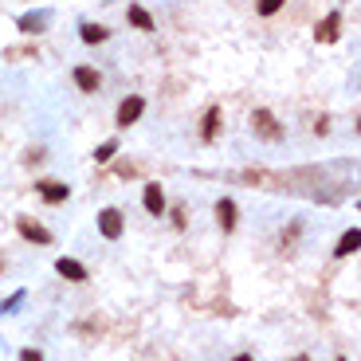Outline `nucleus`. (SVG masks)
<instances>
[{"label": "nucleus", "instance_id": "nucleus-1", "mask_svg": "<svg viewBox=\"0 0 361 361\" xmlns=\"http://www.w3.org/2000/svg\"><path fill=\"white\" fill-rule=\"evenodd\" d=\"M252 130H255V138H263V142H283V126H279V118L271 114V110H263V107L252 110Z\"/></svg>", "mask_w": 361, "mask_h": 361}, {"label": "nucleus", "instance_id": "nucleus-2", "mask_svg": "<svg viewBox=\"0 0 361 361\" xmlns=\"http://www.w3.org/2000/svg\"><path fill=\"white\" fill-rule=\"evenodd\" d=\"M36 193H39V201H44V205L59 208V205H67V201H71V185H63V180H51V177H39V180H36Z\"/></svg>", "mask_w": 361, "mask_h": 361}, {"label": "nucleus", "instance_id": "nucleus-3", "mask_svg": "<svg viewBox=\"0 0 361 361\" xmlns=\"http://www.w3.org/2000/svg\"><path fill=\"white\" fill-rule=\"evenodd\" d=\"M122 232H126L122 208H102V212H98V236H102V240H122Z\"/></svg>", "mask_w": 361, "mask_h": 361}, {"label": "nucleus", "instance_id": "nucleus-4", "mask_svg": "<svg viewBox=\"0 0 361 361\" xmlns=\"http://www.w3.org/2000/svg\"><path fill=\"white\" fill-rule=\"evenodd\" d=\"M71 79H75V86H79L83 95H98V91H102V71L91 67V63H79V67L71 71Z\"/></svg>", "mask_w": 361, "mask_h": 361}, {"label": "nucleus", "instance_id": "nucleus-5", "mask_svg": "<svg viewBox=\"0 0 361 361\" xmlns=\"http://www.w3.org/2000/svg\"><path fill=\"white\" fill-rule=\"evenodd\" d=\"M16 232H20V236H24L28 243H39V248L55 243V236H51V232L44 228L39 220H32V216H20V220H16Z\"/></svg>", "mask_w": 361, "mask_h": 361}, {"label": "nucleus", "instance_id": "nucleus-6", "mask_svg": "<svg viewBox=\"0 0 361 361\" xmlns=\"http://www.w3.org/2000/svg\"><path fill=\"white\" fill-rule=\"evenodd\" d=\"M142 114H145V98H142V95H126V98L118 102V114H114V122H118L122 130H126V126H133V122L142 118Z\"/></svg>", "mask_w": 361, "mask_h": 361}, {"label": "nucleus", "instance_id": "nucleus-7", "mask_svg": "<svg viewBox=\"0 0 361 361\" xmlns=\"http://www.w3.org/2000/svg\"><path fill=\"white\" fill-rule=\"evenodd\" d=\"M212 212H216L220 232H224V236H232V232H236V224H240V208H236V201H232V196H220Z\"/></svg>", "mask_w": 361, "mask_h": 361}, {"label": "nucleus", "instance_id": "nucleus-8", "mask_svg": "<svg viewBox=\"0 0 361 361\" xmlns=\"http://www.w3.org/2000/svg\"><path fill=\"white\" fill-rule=\"evenodd\" d=\"M142 208L149 212V216H165V189H161V180H149L142 193Z\"/></svg>", "mask_w": 361, "mask_h": 361}, {"label": "nucleus", "instance_id": "nucleus-9", "mask_svg": "<svg viewBox=\"0 0 361 361\" xmlns=\"http://www.w3.org/2000/svg\"><path fill=\"white\" fill-rule=\"evenodd\" d=\"M55 271H59V279H71V283H86V279H91V271H86L79 259H71V255H59V259H55Z\"/></svg>", "mask_w": 361, "mask_h": 361}, {"label": "nucleus", "instance_id": "nucleus-10", "mask_svg": "<svg viewBox=\"0 0 361 361\" xmlns=\"http://www.w3.org/2000/svg\"><path fill=\"white\" fill-rule=\"evenodd\" d=\"M337 32H342V12H330L322 24L314 28V39H318V44H334Z\"/></svg>", "mask_w": 361, "mask_h": 361}, {"label": "nucleus", "instance_id": "nucleus-11", "mask_svg": "<svg viewBox=\"0 0 361 361\" xmlns=\"http://www.w3.org/2000/svg\"><path fill=\"white\" fill-rule=\"evenodd\" d=\"M220 114H224L220 107H208V110H205V122H201V142H216V133H220Z\"/></svg>", "mask_w": 361, "mask_h": 361}, {"label": "nucleus", "instance_id": "nucleus-12", "mask_svg": "<svg viewBox=\"0 0 361 361\" xmlns=\"http://www.w3.org/2000/svg\"><path fill=\"white\" fill-rule=\"evenodd\" d=\"M358 243H361V232H358V228L342 232V240H337V248H334V259H346V255H353V252H358Z\"/></svg>", "mask_w": 361, "mask_h": 361}, {"label": "nucleus", "instance_id": "nucleus-13", "mask_svg": "<svg viewBox=\"0 0 361 361\" xmlns=\"http://www.w3.org/2000/svg\"><path fill=\"white\" fill-rule=\"evenodd\" d=\"M126 16H130V24L138 28V32H154V28H157V20L145 12L142 4H130V12H126Z\"/></svg>", "mask_w": 361, "mask_h": 361}, {"label": "nucleus", "instance_id": "nucleus-14", "mask_svg": "<svg viewBox=\"0 0 361 361\" xmlns=\"http://www.w3.org/2000/svg\"><path fill=\"white\" fill-rule=\"evenodd\" d=\"M79 39H83V44H107L110 28L107 24H83V28H79Z\"/></svg>", "mask_w": 361, "mask_h": 361}, {"label": "nucleus", "instance_id": "nucleus-15", "mask_svg": "<svg viewBox=\"0 0 361 361\" xmlns=\"http://www.w3.org/2000/svg\"><path fill=\"white\" fill-rule=\"evenodd\" d=\"M283 4H287V0H255V16H279Z\"/></svg>", "mask_w": 361, "mask_h": 361}, {"label": "nucleus", "instance_id": "nucleus-16", "mask_svg": "<svg viewBox=\"0 0 361 361\" xmlns=\"http://www.w3.org/2000/svg\"><path fill=\"white\" fill-rule=\"evenodd\" d=\"M114 154H118V142H102V145L95 149V161H98V165H107Z\"/></svg>", "mask_w": 361, "mask_h": 361}, {"label": "nucleus", "instance_id": "nucleus-17", "mask_svg": "<svg viewBox=\"0 0 361 361\" xmlns=\"http://www.w3.org/2000/svg\"><path fill=\"white\" fill-rule=\"evenodd\" d=\"M20 28H24V32H44V28H48V20H39V16H24V20H20Z\"/></svg>", "mask_w": 361, "mask_h": 361}, {"label": "nucleus", "instance_id": "nucleus-18", "mask_svg": "<svg viewBox=\"0 0 361 361\" xmlns=\"http://www.w3.org/2000/svg\"><path fill=\"white\" fill-rule=\"evenodd\" d=\"M169 216H173V228H185V208H173V212H169Z\"/></svg>", "mask_w": 361, "mask_h": 361}, {"label": "nucleus", "instance_id": "nucleus-19", "mask_svg": "<svg viewBox=\"0 0 361 361\" xmlns=\"http://www.w3.org/2000/svg\"><path fill=\"white\" fill-rule=\"evenodd\" d=\"M20 361H44V353L39 349H20Z\"/></svg>", "mask_w": 361, "mask_h": 361}, {"label": "nucleus", "instance_id": "nucleus-20", "mask_svg": "<svg viewBox=\"0 0 361 361\" xmlns=\"http://www.w3.org/2000/svg\"><path fill=\"white\" fill-rule=\"evenodd\" d=\"M232 361H255V358H252V353H236Z\"/></svg>", "mask_w": 361, "mask_h": 361}, {"label": "nucleus", "instance_id": "nucleus-21", "mask_svg": "<svg viewBox=\"0 0 361 361\" xmlns=\"http://www.w3.org/2000/svg\"><path fill=\"white\" fill-rule=\"evenodd\" d=\"M290 361H311V358H306V353H299V358H290Z\"/></svg>", "mask_w": 361, "mask_h": 361}, {"label": "nucleus", "instance_id": "nucleus-22", "mask_svg": "<svg viewBox=\"0 0 361 361\" xmlns=\"http://www.w3.org/2000/svg\"><path fill=\"white\" fill-rule=\"evenodd\" d=\"M0 271H4V259H0Z\"/></svg>", "mask_w": 361, "mask_h": 361}, {"label": "nucleus", "instance_id": "nucleus-23", "mask_svg": "<svg viewBox=\"0 0 361 361\" xmlns=\"http://www.w3.org/2000/svg\"><path fill=\"white\" fill-rule=\"evenodd\" d=\"M337 361H346V358H337Z\"/></svg>", "mask_w": 361, "mask_h": 361}]
</instances>
